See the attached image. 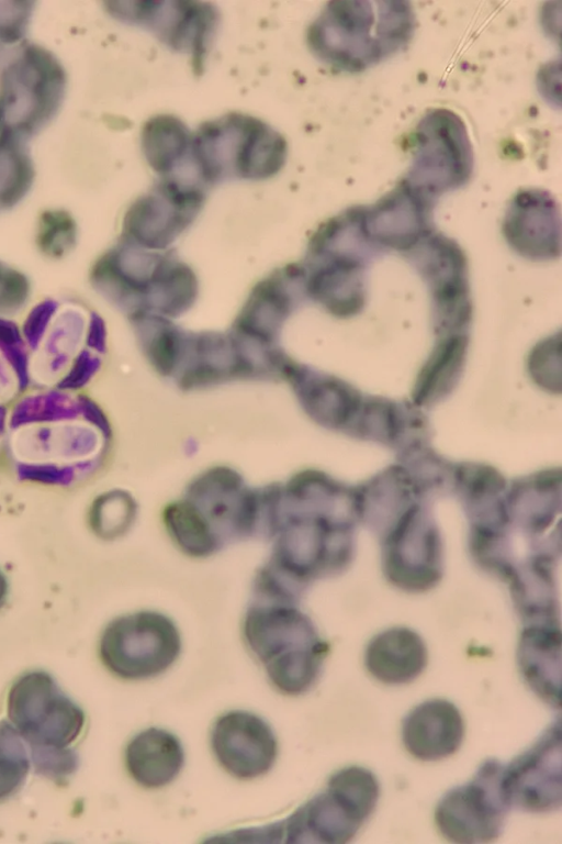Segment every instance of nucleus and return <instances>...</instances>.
Segmentation results:
<instances>
[{
  "mask_svg": "<svg viewBox=\"0 0 562 844\" xmlns=\"http://www.w3.org/2000/svg\"><path fill=\"white\" fill-rule=\"evenodd\" d=\"M428 651L415 631L397 626L374 635L364 649L367 671L384 685H405L426 668Z\"/></svg>",
  "mask_w": 562,
  "mask_h": 844,
  "instance_id": "nucleus-19",
  "label": "nucleus"
},
{
  "mask_svg": "<svg viewBox=\"0 0 562 844\" xmlns=\"http://www.w3.org/2000/svg\"><path fill=\"white\" fill-rule=\"evenodd\" d=\"M86 327L82 312L68 307L63 309L52 321V327L43 341L33 362V371L42 382H52L58 378L66 365L78 351Z\"/></svg>",
  "mask_w": 562,
  "mask_h": 844,
  "instance_id": "nucleus-23",
  "label": "nucleus"
},
{
  "mask_svg": "<svg viewBox=\"0 0 562 844\" xmlns=\"http://www.w3.org/2000/svg\"><path fill=\"white\" fill-rule=\"evenodd\" d=\"M204 200L205 188L200 185L159 178L127 210L126 236L150 245H165L193 221Z\"/></svg>",
  "mask_w": 562,
  "mask_h": 844,
  "instance_id": "nucleus-13",
  "label": "nucleus"
},
{
  "mask_svg": "<svg viewBox=\"0 0 562 844\" xmlns=\"http://www.w3.org/2000/svg\"><path fill=\"white\" fill-rule=\"evenodd\" d=\"M7 592H8L7 581L3 575L0 573V607L5 600Z\"/></svg>",
  "mask_w": 562,
  "mask_h": 844,
  "instance_id": "nucleus-34",
  "label": "nucleus"
},
{
  "mask_svg": "<svg viewBox=\"0 0 562 844\" xmlns=\"http://www.w3.org/2000/svg\"><path fill=\"white\" fill-rule=\"evenodd\" d=\"M561 641L559 623L525 624L517 645L522 680L553 709L561 707Z\"/></svg>",
  "mask_w": 562,
  "mask_h": 844,
  "instance_id": "nucleus-18",
  "label": "nucleus"
},
{
  "mask_svg": "<svg viewBox=\"0 0 562 844\" xmlns=\"http://www.w3.org/2000/svg\"><path fill=\"white\" fill-rule=\"evenodd\" d=\"M124 764L131 778L146 789L172 782L184 765L180 740L160 728H148L134 735L124 751Z\"/></svg>",
  "mask_w": 562,
  "mask_h": 844,
  "instance_id": "nucleus-20",
  "label": "nucleus"
},
{
  "mask_svg": "<svg viewBox=\"0 0 562 844\" xmlns=\"http://www.w3.org/2000/svg\"><path fill=\"white\" fill-rule=\"evenodd\" d=\"M56 310V302L46 300L30 312L24 322V334L31 346L34 347L44 336L45 330L50 323Z\"/></svg>",
  "mask_w": 562,
  "mask_h": 844,
  "instance_id": "nucleus-31",
  "label": "nucleus"
},
{
  "mask_svg": "<svg viewBox=\"0 0 562 844\" xmlns=\"http://www.w3.org/2000/svg\"><path fill=\"white\" fill-rule=\"evenodd\" d=\"M34 176L25 142L0 135V210L16 204L29 192Z\"/></svg>",
  "mask_w": 562,
  "mask_h": 844,
  "instance_id": "nucleus-24",
  "label": "nucleus"
},
{
  "mask_svg": "<svg viewBox=\"0 0 562 844\" xmlns=\"http://www.w3.org/2000/svg\"><path fill=\"white\" fill-rule=\"evenodd\" d=\"M210 744L221 767L241 780L267 774L278 757V741L271 726L245 710L221 714L212 726Z\"/></svg>",
  "mask_w": 562,
  "mask_h": 844,
  "instance_id": "nucleus-14",
  "label": "nucleus"
},
{
  "mask_svg": "<svg viewBox=\"0 0 562 844\" xmlns=\"http://www.w3.org/2000/svg\"><path fill=\"white\" fill-rule=\"evenodd\" d=\"M4 418H5V411L3 408L0 407V431L3 430Z\"/></svg>",
  "mask_w": 562,
  "mask_h": 844,
  "instance_id": "nucleus-35",
  "label": "nucleus"
},
{
  "mask_svg": "<svg viewBox=\"0 0 562 844\" xmlns=\"http://www.w3.org/2000/svg\"><path fill=\"white\" fill-rule=\"evenodd\" d=\"M380 797L376 776L360 766L338 769L326 788L278 823L286 843L350 842L374 812Z\"/></svg>",
  "mask_w": 562,
  "mask_h": 844,
  "instance_id": "nucleus-6",
  "label": "nucleus"
},
{
  "mask_svg": "<svg viewBox=\"0 0 562 844\" xmlns=\"http://www.w3.org/2000/svg\"><path fill=\"white\" fill-rule=\"evenodd\" d=\"M243 634L270 684L286 696L310 691L329 653L328 643L319 636L311 619L286 604L249 608Z\"/></svg>",
  "mask_w": 562,
  "mask_h": 844,
  "instance_id": "nucleus-4",
  "label": "nucleus"
},
{
  "mask_svg": "<svg viewBox=\"0 0 562 844\" xmlns=\"http://www.w3.org/2000/svg\"><path fill=\"white\" fill-rule=\"evenodd\" d=\"M460 710L446 699L426 700L413 708L402 722V742L416 759L440 760L454 754L464 737Z\"/></svg>",
  "mask_w": 562,
  "mask_h": 844,
  "instance_id": "nucleus-15",
  "label": "nucleus"
},
{
  "mask_svg": "<svg viewBox=\"0 0 562 844\" xmlns=\"http://www.w3.org/2000/svg\"><path fill=\"white\" fill-rule=\"evenodd\" d=\"M504 233L520 253L552 255L559 249V213L551 195L541 189L518 191L507 210Z\"/></svg>",
  "mask_w": 562,
  "mask_h": 844,
  "instance_id": "nucleus-17",
  "label": "nucleus"
},
{
  "mask_svg": "<svg viewBox=\"0 0 562 844\" xmlns=\"http://www.w3.org/2000/svg\"><path fill=\"white\" fill-rule=\"evenodd\" d=\"M415 19L403 1H331L306 30L311 53L334 70L363 71L402 51Z\"/></svg>",
  "mask_w": 562,
  "mask_h": 844,
  "instance_id": "nucleus-1",
  "label": "nucleus"
},
{
  "mask_svg": "<svg viewBox=\"0 0 562 844\" xmlns=\"http://www.w3.org/2000/svg\"><path fill=\"white\" fill-rule=\"evenodd\" d=\"M428 210L429 198L403 182L368 210L362 208L363 227L380 244L412 247L428 230Z\"/></svg>",
  "mask_w": 562,
  "mask_h": 844,
  "instance_id": "nucleus-16",
  "label": "nucleus"
},
{
  "mask_svg": "<svg viewBox=\"0 0 562 844\" xmlns=\"http://www.w3.org/2000/svg\"><path fill=\"white\" fill-rule=\"evenodd\" d=\"M79 401L67 395L47 393L24 399L14 410L11 426L16 427L37 421L72 419L80 412Z\"/></svg>",
  "mask_w": 562,
  "mask_h": 844,
  "instance_id": "nucleus-25",
  "label": "nucleus"
},
{
  "mask_svg": "<svg viewBox=\"0 0 562 844\" xmlns=\"http://www.w3.org/2000/svg\"><path fill=\"white\" fill-rule=\"evenodd\" d=\"M32 2H0V52L8 45L24 43L32 14Z\"/></svg>",
  "mask_w": 562,
  "mask_h": 844,
  "instance_id": "nucleus-28",
  "label": "nucleus"
},
{
  "mask_svg": "<svg viewBox=\"0 0 562 844\" xmlns=\"http://www.w3.org/2000/svg\"><path fill=\"white\" fill-rule=\"evenodd\" d=\"M286 157L284 136L250 114L229 112L191 133V168L205 188L229 180L270 179L282 170Z\"/></svg>",
  "mask_w": 562,
  "mask_h": 844,
  "instance_id": "nucleus-3",
  "label": "nucleus"
},
{
  "mask_svg": "<svg viewBox=\"0 0 562 844\" xmlns=\"http://www.w3.org/2000/svg\"><path fill=\"white\" fill-rule=\"evenodd\" d=\"M13 378L0 358V399L8 397L13 389Z\"/></svg>",
  "mask_w": 562,
  "mask_h": 844,
  "instance_id": "nucleus-33",
  "label": "nucleus"
},
{
  "mask_svg": "<svg viewBox=\"0 0 562 844\" xmlns=\"http://www.w3.org/2000/svg\"><path fill=\"white\" fill-rule=\"evenodd\" d=\"M473 167V147L463 120L451 110L432 109L416 126L412 163L403 182L430 199L467 185Z\"/></svg>",
  "mask_w": 562,
  "mask_h": 844,
  "instance_id": "nucleus-7",
  "label": "nucleus"
},
{
  "mask_svg": "<svg viewBox=\"0 0 562 844\" xmlns=\"http://www.w3.org/2000/svg\"><path fill=\"white\" fill-rule=\"evenodd\" d=\"M30 293L24 275L0 263V313H12L21 309Z\"/></svg>",
  "mask_w": 562,
  "mask_h": 844,
  "instance_id": "nucleus-29",
  "label": "nucleus"
},
{
  "mask_svg": "<svg viewBox=\"0 0 562 844\" xmlns=\"http://www.w3.org/2000/svg\"><path fill=\"white\" fill-rule=\"evenodd\" d=\"M95 360L98 359L93 358L90 353H81L67 376L60 381V388L75 389L85 385L94 371Z\"/></svg>",
  "mask_w": 562,
  "mask_h": 844,
  "instance_id": "nucleus-32",
  "label": "nucleus"
},
{
  "mask_svg": "<svg viewBox=\"0 0 562 844\" xmlns=\"http://www.w3.org/2000/svg\"><path fill=\"white\" fill-rule=\"evenodd\" d=\"M191 133L186 123L172 114H157L143 124L142 153L160 178H176L200 185L190 165Z\"/></svg>",
  "mask_w": 562,
  "mask_h": 844,
  "instance_id": "nucleus-22",
  "label": "nucleus"
},
{
  "mask_svg": "<svg viewBox=\"0 0 562 844\" xmlns=\"http://www.w3.org/2000/svg\"><path fill=\"white\" fill-rule=\"evenodd\" d=\"M18 475L23 480L49 485H67L75 477L70 466H59L49 463H23L18 467Z\"/></svg>",
  "mask_w": 562,
  "mask_h": 844,
  "instance_id": "nucleus-30",
  "label": "nucleus"
},
{
  "mask_svg": "<svg viewBox=\"0 0 562 844\" xmlns=\"http://www.w3.org/2000/svg\"><path fill=\"white\" fill-rule=\"evenodd\" d=\"M67 77L56 56L22 43L0 69V135L25 142L58 112Z\"/></svg>",
  "mask_w": 562,
  "mask_h": 844,
  "instance_id": "nucleus-5",
  "label": "nucleus"
},
{
  "mask_svg": "<svg viewBox=\"0 0 562 844\" xmlns=\"http://www.w3.org/2000/svg\"><path fill=\"white\" fill-rule=\"evenodd\" d=\"M504 766L496 758L485 759L468 782L439 799L434 820L447 841L476 844L499 837L512 808L504 789Z\"/></svg>",
  "mask_w": 562,
  "mask_h": 844,
  "instance_id": "nucleus-9",
  "label": "nucleus"
},
{
  "mask_svg": "<svg viewBox=\"0 0 562 844\" xmlns=\"http://www.w3.org/2000/svg\"><path fill=\"white\" fill-rule=\"evenodd\" d=\"M561 720L558 718L522 753L504 766L510 807L531 813L558 810L562 801Z\"/></svg>",
  "mask_w": 562,
  "mask_h": 844,
  "instance_id": "nucleus-11",
  "label": "nucleus"
},
{
  "mask_svg": "<svg viewBox=\"0 0 562 844\" xmlns=\"http://www.w3.org/2000/svg\"><path fill=\"white\" fill-rule=\"evenodd\" d=\"M76 232V223L68 212L46 211L40 218L37 245L44 254L60 257L75 245Z\"/></svg>",
  "mask_w": 562,
  "mask_h": 844,
  "instance_id": "nucleus-26",
  "label": "nucleus"
},
{
  "mask_svg": "<svg viewBox=\"0 0 562 844\" xmlns=\"http://www.w3.org/2000/svg\"><path fill=\"white\" fill-rule=\"evenodd\" d=\"M384 547V573L395 587L408 592H424L440 580L437 528L420 506H411L397 519Z\"/></svg>",
  "mask_w": 562,
  "mask_h": 844,
  "instance_id": "nucleus-12",
  "label": "nucleus"
},
{
  "mask_svg": "<svg viewBox=\"0 0 562 844\" xmlns=\"http://www.w3.org/2000/svg\"><path fill=\"white\" fill-rule=\"evenodd\" d=\"M134 503L124 492H109L95 500L91 511L93 529L104 536L120 534L128 526Z\"/></svg>",
  "mask_w": 562,
  "mask_h": 844,
  "instance_id": "nucleus-27",
  "label": "nucleus"
},
{
  "mask_svg": "<svg viewBox=\"0 0 562 844\" xmlns=\"http://www.w3.org/2000/svg\"><path fill=\"white\" fill-rule=\"evenodd\" d=\"M98 448V434L78 423L30 426L12 438L13 453L24 463L74 462L90 457Z\"/></svg>",
  "mask_w": 562,
  "mask_h": 844,
  "instance_id": "nucleus-21",
  "label": "nucleus"
},
{
  "mask_svg": "<svg viewBox=\"0 0 562 844\" xmlns=\"http://www.w3.org/2000/svg\"><path fill=\"white\" fill-rule=\"evenodd\" d=\"M7 711L31 751L35 771L58 784L67 781L79 765L70 745L85 726L83 710L50 674L37 669L24 673L11 685Z\"/></svg>",
  "mask_w": 562,
  "mask_h": 844,
  "instance_id": "nucleus-2",
  "label": "nucleus"
},
{
  "mask_svg": "<svg viewBox=\"0 0 562 844\" xmlns=\"http://www.w3.org/2000/svg\"><path fill=\"white\" fill-rule=\"evenodd\" d=\"M181 637L175 623L154 611L116 618L104 629L99 656L105 668L126 680L165 673L179 657Z\"/></svg>",
  "mask_w": 562,
  "mask_h": 844,
  "instance_id": "nucleus-8",
  "label": "nucleus"
},
{
  "mask_svg": "<svg viewBox=\"0 0 562 844\" xmlns=\"http://www.w3.org/2000/svg\"><path fill=\"white\" fill-rule=\"evenodd\" d=\"M105 5L114 19L145 29L170 49L190 56L196 75L204 70L220 23L218 10L211 3L127 1Z\"/></svg>",
  "mask_w": 562,
  "mask_h": 844,
  "instance_id": "nucleus-10",
  "label": "nucleus"
}]
</instances>
